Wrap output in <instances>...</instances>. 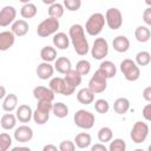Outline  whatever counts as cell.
Wrapping results in <instances>:
<instances>
[{
  "label": "cell",
  "instance_id": "obj_1",
  "mask_svg": "<svg viewBox=\"0 0 151 151\" xmlns=\"http://www.w3.org/2000/svg\"><path fill=\"white\" fill-rule=\"evenodd\" d=\"M68 38H70V42L72 44L76 53L78 55H86L90 51V46H88V41L85 37V29L80 24H74L70 27L68 29Z\"/></svg>",
  "mask_w": 151,
  "mask_h": 151
},
{
  "label": "cell",
  "instance_id": "obj_2",
  "mask_svg": "<svg viewBox=\"0 0 151 151\" xmlns=\"http://www.w3.org/2000/svg\"><path fill=\"white\" fill-rule=\"evenodd\" d=\"M105 26V18L101 13H93L88 17L86 24H85V31L91 37H97L101 33L103 28Z\"/></svg>",
  "mask_w": 151,
  "mask_h": 151
},
{
  "label": "cell",
  "instance_id": "obj_3",
  "mask_svg": "<svg viewBox=\"0 0 151 151\" xmlns=\"http://www.w3.org/2000/svg\"><path fill=\"white\" fill-rule=\"evenodd\" d=\"M52 101H38L37 109L33 111L32 119L38 125H44L50 119V113L52 112Z\"/></svg>",
  "mask_w": 151,
  "mask_h": 151
},
{
  "label": "cell",
  "instance_id": "obj_4",
  "mask_svg": "<svg viewBox=\"0 0 151 151\" xmlns=\"http://www.w3.org/2000/svg\"><path fill=\"white\" fill-rule=\"evenodd\" d=\"M73 120H74L76 126H78L79 129L90 130L94 125L96 117H94V114L92 112H90L87 110H84V109H80L74 113Z\"/></svg>",
  "mask_w": 151,
  "mask_h": 151
},
{
  "label": "cell",
  "instance_id": "obj_5",
  "mask_svg": "<svg viewBox=\"0 0 151 151\" xmlns=\"http://www.w3.org/2000/svg\"><path fill=\"white\" fill-rule=\"evenodd\" d=\"M60 27L59 20L53 19V18H47L42 20L38 27H37V34L40 38H47L50 35H54Z\"/></svg>",
  "mask_w": 151,
  "mask_h": 151
},
{
  "label": "cell",
  "instance_id": "obj_6",
  "mask_svg": "<svg viewBox=\"0 0 151 151\" xmlns=\"http://www.w3.org/2000/svg\"><path fill=\"white\" fill-rule=\"evenodd\" d=\"M120 71L127 81H136L140 77V70L132 59H124L120 65Z\"/></svg>",
  "mask_w": 151,
  "mask_h": 151
},
{
  "label": "cell",
  "instance_id": "obj_7",
  "mask_svg": "<svg viewBox=\"0 0 151 151\" xmlns=\"http://www.w3.org/2000/svg\"><path fill=\"white\" fill-rule=\"evenodd\" d=\"M149 131H150V129H149L147 123L138 120L133 124V126L131 129V132H130V137H131L133 143L142 144L146 140V138L149 136Z\"/></svg>",
  "mask_w": 151,
  "mask_h": 151
},
{
  "label": "cell",
  "instance_id": "obj_8",
  "mask_svg": "<svg viewBox=\"0 0 151 151\" xmlns=\"http://www.w3.org/2000/svg\"><path fill=\"white\" fill-rule=\"evenodd\" d=\"M104 18H105V24L112 31L119 29L122 27V25H123V14H122L120 9H118L117 7L109 8L106 11Z\"/></svg>",
  "mask_w": 151,
  "mask_h": 151
},
{
  "label": "cell",
  "instance_id": "obj_9",
  "mask_svg": "<svg viewBox=\"0 0 151 151\" xmlns=\"http://www.w3.org/2000/svg\"><path fill=\"white\" fill-rule=\"evenodd\" d=\"M107 87V79L106 77L103 74V72H100L99 70H97L94 72V74L91 77V79L88 80V90L91 92H93L94 94L98 93H103Z\"/></svg>",
  "mask_w": 151,
  "mask_h": 151
},
{
  "label": "cell",
  "instance_id": "obj_10",
  "mask_svg": "<svg viewBox=\"0 0 151 151\" xmlns=\"http://www.w3.org/2000/svg\"><path fill=\"white\" fill-rule=\"evenodd\" d=\"M109 54V42L105 38H96L91 47V55L96 60H103Z\"/></svg>",
  "mask_w": 151,
  "mask_h": 151
},
{
  "label": "cell",
  "instance_id": "obj_11",
  "mask_svg": "<svg viewBox=\"0 0 151 151\" xmlns=\"http://www.w3.org/2000/svg\"><path fill=\"white\" fill-rule=\"evenodd\" d=\"M17 9L13 6H4L0 9V27H7L15 21Z\"/></svg>",
  "mask_w": 151,
  "mask_h": 151
},
{
  "label": "cell",
  "instance_id": "obj_12",
  "mask_svg": "<svg viewBox=\"0 0 151 151\" xmlns=\"http://www.w3.org/2000/svg\"><path fill=\"white\" fill-rule=\"evenodd\" d=\"M13 137L19 143H28L33 138V130L28 125H20L15 127L13 132Z\"/></svg>",
  "mask_w": 151,
  "mask_h": 151
},
{
  "label": "cell",
  "instance_id": "obj_13",
  "mask_svg": "<svg viewBox=\"0 0 151 151\" xmlns=\"http://www.w3.org/2000/svg\"><path fill=\"white\" fill-rule=\"evenodd\" d=\"M33 97L38 101H53L54 93L46 86H35L33 88Z\"/></svg>",
  "mask_w": 151,
  "mask_h": 151
},
{
  "label": "cell",
  "instance_id": "obj_14",
  "mask_svg": "<svg viewBox=\"0 0 151 151\" xmlns=\"http://www.w3.org/2000/svg\"><path fill=\"white\" fill-rule=\"evenodd\" d=\"M35 73L38 76L39 79L41 80H47V79H51L53 73H54V67L53 65H51L50 63H40L37 68H35Z\"/></svg>",
  "mask_w": 151,
  "mask_h": 151
},
{
  "label": "cell",
  "instance_id": "obj_15",
  "mask_svg": "<svg viewBox=\"0 0 151 151\" xmlns=\"http://www.w3.org/2000/svg\"><path fill=\"white\" fill-rule=\"evenodd\" d=\"M32 116H33V111L29 105L22 104V105H19L15 110L17 120H19L20 123H29V120L32 119Z\"/></svg>",
  "mask_w": 151,
  "mask_h": 151
},
{
  "label": "cell",
  "instance_id": "obj_16",
  "mask_svg": "<svg viewBox=\"0 0 151 151\" xmlns=\"http://www.w3.org/2000/svg\"><path fill=\"white\" fill-rule=\"evenodd\" d=\"M29 31V26L28 22L24 19H19L15 20L12 25H11V32L15 35V37H24L28 33Z\"/></svg>",
  "mask_w": 151,
  "mask_h": 151
},
{
  "label": "cell",
  "instance_id": "obj_17",
  "mask_svg": "<svg viewBox=\"0 0 151 151\" xmlns=\"http://www.w3.org/2000/svg\"><path fill=\"white\" fill-rule=\"evenodd\" d=\"M15 42V35L11 31L0 32V51L5 52L9 50Z\"/></svg>",
  "mask_w": 151,
  "mask_h": 151
},
{
  "label": "cell",
  "instance_id": "obj_18",
  "mask_svg": "<svg viewBox=\"0 0 151 151\" xmlns=\"http://www.w3.org/2000/svg\"><path fill=\"white\" fill-rule=\"evenodd\" d=\"M112 47L118 53H125L130 48V40L125 35H117L112 40Z\"/></svg>",
  "mask_w": 151,
  "mask_h": 151
},
{
  "label": "cell",
  "instance_id": "obj_19",
  "mask_svg": "<svg viewBox=\"0 0 151 151\" xmlns=\"http://www.w3.org/2000/svg\"><path fill=\"white\" fill-rule=\"evenodd\" d=\"M52 42H53V47L54 48L57 47L58 50H67L68 46H70V38L64 32H57L53 35Z\"/></svg>",
  "mask_w": 151,
  "mask_h": 151
},
{
  "label": "cell",
  "instance_id": "obj_20",
  "mask_svg": "<svg viewBox=\"0 0 151 151\" xmlns=\"http://www.w3.org/2000/svg\"><path fill=\"white\" fill-rule=\"evenodd\" d=\"M53 67L58 73L66 74L68 71L72 70V64H71V60L67 57H59V58L55 59Z\"/></svg>",
  "mask_w": 151,
  "mask_h": 151
},
{
  "label": "cell",
  "instance_id": "obj_21",
  "mask_svg": "<svg viewBox=\"0 0 151 151\" xmlns=\"http://www.w3.org/2000/svg\"><path fill=\"white\" fill-rule=\"evenodd\" d=\"M98 70L100 72H103V74L106 77V79H111L114 78L117 74V67L114 65V63L110 61V60H103L98 67Z\"/></svg>",
  "mask_w": 151,
  "mask_h": 151
},
{
  "label": "cell",
  "instance_id": "obj_22",
  "mask_svg": "<svg viewBox=\"0 0 151 151\" xmlns=\"http://www.w3.org/2000/svg\"><path fill=\"white\" fill-rule=\"evenodd\" d=\"M77 100L83 105H90L94 101V93L87 87H83L77 92Z\"/></svg>",
  "mask_w": 151,
  "mask_h": 151
},
{
  "label": "cell",
  "instance_id": "obj_23",
  "mask_svg": "<svg viewBox=\"0 0 151 151\" xmlns=\"http://www.w3.org/2000/svg\"><path fill=\"white\" fill-rule=\"evenodd\" d=\"M17 107H18V97H17V94H14V93L6 94V97L2 100L4 111L7 112V113H11L14 110H17Z\"/></svg>",
  "mask_w": 151,
  "mask_h": 151
},
{
  "label": "cell",
  "instance_id": "obj_24",
  "mask_svg": "<svg viewBox=\"0 0 151 151\" xmlns=\"http://www.w3.org/2000/svg\"><path fill=\"white\" fill-rule=\"evenodd\" d=\"M40 58L44 63H52V61H55L57 59V50L53 47V46H44L41 50H40Z\"/></svg>",
  "mask_w": 151,
  "mask_h": 151
},
{
  "label": "cell",
  "instance_id": "obj_25",
  "mask_svg": "<svg viewBox=\"0 0 151 151\" xmlns=\"http://www.w3.org/2000/svg\"><path fill=\"white\" fill-rule=\"evenodd\" d=\"M113 110L117 114H125L130 110V100L125 97H119L113 103Z\"/></svg>",
  "mask_w": 151,
  "mask_h": 151
},
{
  "label": "cell",
  "instance_id": "obj_26",
  "mask_svg": "<svg viewBox=\"0 0 151 151\" xmlns=\"http://www.w3.org/2000/svg\"><path fill=\"white\" fill-rule=\"evenodd\" d=\"M64 80L68 86H71L76 90V87H78L81 84V76L76 70H71L65 74Z\"/></svg>",
  "mask_w": 151,
  "mask_h": 151
},
{
  "label": "cell",
  "instance_id": "obj_27",
  "mask_svg": "<svg viewBox=\"0 0 151 151\" xmlns=\"http://www.w3.org/2000/svg\"><path fill=\"white\" fill-rule=\"evenodd\" d=\"M91 142H92V137L90 133L87 132H80L78 133L76 137H74V145L79 149H86L91 145Z\"/></svg>",
  "mask_w": 151,
  "mask_h": 151
},
{
  "label": "cell",
  "instance_id": "obj_28",
  "mask_svg": "<svg viewBox=\"0 0 151 151\" xmlns=\"http://www.w3.org/2000/svg\"><path fill=\"white\" fill-rule=\"evenodd\" d=\"M64 87H65L64 78H61V77H53V78H51L50 84H48V88L54 94H63Z\"/></svg>",
  "mask_w": 151,
  "mask_h": 151
},
{
  "label": "cell",
  "instance_id": "obj_29",
  "mask_svg": "<svg viewBox=\"0 0 151 151\" xmlns=\"http://www.w3.org/2000/svg\"><path fill=\"white\" fill-rule=\"evenodd\" d=\"M134 38L139 42H146V41H149L150 38H151V31H150V28L147 26H144V25L143 26L142 25L138 26L136 28V31H134Z\"/></svg>",
  "mask_w": 151,
  "mask_h": 151
},
{
  "label": "cell",
  "instance_id": "obj_30",
  "mask_svg": "<svg viewBox=\"0 0 151 151\" xmlns=\"http://www.w3.org/2000/svg\"><path fill=\"white\" fill-rule=\"evenodd\" d=\"M0 125L4 130L9 131L15 127L17 125V117L13 113H5L0 119Z\"/></svg>",
  "mask_w": 151,
  "mask_h": 151
},
{
  "label": "cell",
  "instance_id": "obj_31",
  "mask_svg": "<svg viewBox=\"0 0 151 151\" xmlns=\"http://www.w3.org/2000/svg\"><path fill=\"white\" fill-rule=\"evenodd\" d=\"M37 6L33 2H26L25 5H22V7L20 8V14L24 19H32L37 15Z\"/></svg>",
  "mask_w": 151,
  "mask_h": 151
},
{
  "label": "cell",
  "instance_id": "obj_32",
  "mask_svg": "<svg viewBox=\"0 0 151 151\" xmlns=\"http://www.w3.org/2000/svg\"><path fill=\"white\" fill-rule=\"evenodd\" d=\"M64 6H63V4H60V2H53L50 7H48V9H47V12H48V18H53V19H57V20H59L63 15H64Z\"/></svg>",
  "mask_w": 151,
  "mask_h": 151
},
{
  "label": "cell",
  "instance_id": "obj_33",
  "mask_svg": "<svg viewBox=\"0 0 151 151\" xmlns=\"http://www.w3.org/2000/svg\"><path fill=\"white\" fill-rule=\"evenodd\" d=\"M52 112L57 118H65L68 116V106L61 101L55 103L52 106Z\"/></svg>",
  "mask_w": 151,
  "mask_h": 151
},
{
  "label": "cell",
  "instance_id": "obj_34",
  "mask_svg": "<svg viewBox=\"0 0 151 151\" xmlns=\"http://www.w3.org/2000/svg\"><path fill=\"white\" fill-rule=\"evenodd\" d=\"M136 65L139 66H147L151 63V54L147 51H140L136 54Z\"/></svg>",
  "mask_w": 151,
  "mask_h": 151
},
{
  "label": "cell",
  "instance_id": "obj_35",
  "mask_svg": "<svg viewBox=\"0 0 151 151\" xmlns=\"http://www.w3.org/2000/svg\"><path fill=\"white\" fill-rule=\"evenodd\" d=\"M112 137H113V132H112L111 127L104 126V127L99 129V131H98V140L101 144H105L107 142H111L112 140Z\"/></svg>",
  "mask_w": 151,
  "mask_h": 151
},
{
  "label": "cell",
  "instance_id": "obj_36",
  "mask_svg": "<svg viewBox=\"0 0 151 151\" xmlns=\"http://www.w3.org/2000/svg\"><path fill=\"white\" fill-rule=\"evenodd\" d=\"M76 71L83 77V76H86L90 73L91 71V63L86 59H81L79 60L77 64H76Z\"/></svg>",
  "mask_w": 151,
  "mask_h": 151
},
{
  "label": "cell",
  "instance_id": "obj_37",
  "mask_svg": "<svg viewBox=\"0 0 151 151\" xmlns=\"http://www.w3.org/2000/svg\"><path fill=\"white\" fill-rule=\"evenodd\" d=\"M107 151H126V143L122 138H116L110 142Z\"/></svg>",
  "mask_w": 151,
  "mask_h": 151
},
{
  "label": "cell",
  "instance_id": "obj_38",
  "mask_svg": "<svg viewBox=\"0 0 151 151\" xmlns=\"http://www.w3.org/2000/svg\"><path fill=\"white\" fill-rule=\"evenodd\" d=\"M94 110L98 113H101V114L107 113L109 110H110V104H109V101L106 99H103V98L97 99L94 101Z\"/></svg>",
  "mask_w": 151,
  "mask_h": 151
},
{
  "label": "cell",
  "instance_id": "obj_39",
  "mask_svg": "<svg viewBox=\"0 0 151 151\" xmlns=\"http://www.w3.org/2000/svg\"><path fill=\"white\" fill-rule=\"evenodd\" d=\"M11 146H12V137L6 132L0 133V151H8Z\"/></svg>",
  "mask_w": 151,
  "mask_h": 151
},
{
  "label": "cell",
  "instance_id": "obj_40",
  "mask_svg": "<svg viewBox=\"0 0 151 151\" xmlns=\"http://www.w3.org/2000/svg\"><path fill=\"white\" fill-rule=\"evenodd\" d=\"M63 6L66 7V9L70 12H77L81 6V1L80 0H64Z\"/></svg>",
  "mask_w": 151,
  "mask_h": 151
},
{
  "label": "cell",
  "instance_id": "obj_41",
  "mask_svg": "<svg viewBox=\"0 0 151 151\" xmlns=\"http://www.w3.org/2000/svg\"><path fill=\"white\" fill-rule=\"evenodd\" d=\"M58 149H59V151H76V145L72 140L66 139L59 144Z\"/></svg>",
  "mask_w": 151,
  "mask_h": 151
},
{
  "label": "cell",
  "instance_id": "obj_42",
  "mask_svg": "<svg viewBox=\"0 0 151 151\" xmlns=\"http://www.w3.org/2000/svg\"><path fill=\"white\" fill-rule=\"evenodd\" d=\"M142 116L144 117V119H145L146 122H150V120H151V104H146V105L143 107Z\"/></svg>",
  "mask_w": 151,
  "mask_h": 151
},
{
  "label": "cell",
  "instance_id": "obj_43",
  "mask_svg": "<svg viewBox=\"0 0 151 151\" xmlns=\"http://www.w3.org/2000/svg\"><path fill=\"white\" fill-rule=\"evenodd\" d=\"M143 20H144V22L146 24L147 27L151 26V8L150 7L145 8V11L143 12Z\"/></svg>",
  "mask_w": 151,
  "mask_h": 151
},
{
  "label": "cell",
  "instance_id": "obj_44",
  "mask_svg": "<svg viewBox=\"0 0 151 151\" xmlns=\"http://www.w3.org/2000/svg\"><path fill=\"white\" fill-rule=\"evenodd\" d=\"M143 98H144L147 103L151 101V86H146V87L144 88V91H143Z\"/></svg>",
  "mask_w": 151,
  "mask_h": 151
},
{
  "label": "cell",
  "instance_id": "obj_45",
  "mask_svg": "<svg viewBox=\"0 0 151 151\" xmlns=\"http://www.w3.org/2000/svg\"><path fill=\"white\" fill-rule=\"evenodd\" d=\"M91 151H107V147L101 143H97L91 146Z\"/></svg>",
  "mask_w": 151,
  "mask_h": 151
},
{
  "label": "cell",
  "instance_id": "obj_46",
  "mask_svg": "<svg viewBox=\"0 0 151 151\" xmlns=\"http://www.w3.org/2000/svg\"><path fill=\"white\" fill-rule=\"evenodd\" d=\"M42 151H59V149L53 144H46V145H44Z\"/></svg>",
  "mask_w": 151,
  "mask_h": 151
},
{
  "label": "cell",
  "instance_id": "obj_47",
  "mask_svg": "<svg viewBox=\"0 0 151 151\" xmlns=\"http://www.w3.org/2000/svg\"><path fill=\"white\" fill-rule=\"evenodd\" d=\"M11 151H32V150L29 147H27V146H15Z\"/></svg>",
  "mask_w": 151,
  "mask_h": 151
},
{
  "label": "cell",
  "instance_id": "obj_48",
  "mask_svg": "<svg viewBox=\"0 0 151 151\" xmlns=\"http://www.w3.org/2000/svg\"><path fill=\"white\" fill-rule=\"evenodd\" d=\"M6 88H5V86H2V85H0V100L1 99H4L5 97H6Z\"/></svg>",
  "mask_w": 151,
  "mask_h": 151
},
{
  "label": "cell",
  "instance_id": "obj_49",
  "mask_svg": "<svg viewBox=\"0 0 151 151\" xmlns=\"http://www.w3.org/2000/svg\"><path fill=\"white\" fill-rule=\"evenodd\" d=\"M42 2H44V4H48V5L51 6V5H52L53 2H55V1H54V0H42Z\"/></svg>",
  "mask_w": 151,
  "mask_h": 151
},
{
  "label": "cell",
  "instance_id": "obj_50",
  "mask_svg": "<svg viewBox=\"0 0 151 151\" xmlns=\"http://www.w3.org/2000/svg\"><path fill=\"white\" fill-rule=\"evenodd\" d=\"M133 151H144L143 149H136V150H133Z\"/></svg>",
  "mask_w": 151,
  "mask_h": 151
}]
</instances>
